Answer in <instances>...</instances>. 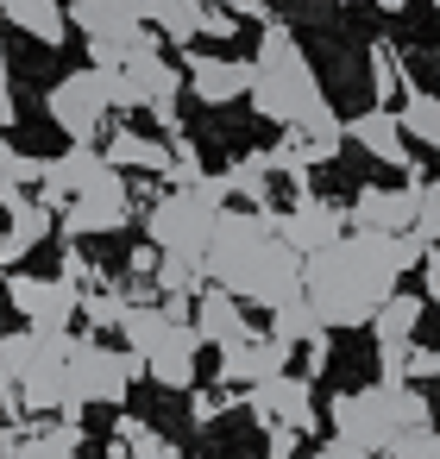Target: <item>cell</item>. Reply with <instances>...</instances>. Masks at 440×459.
Returning <instances> with one entry per match:
<instances>
[{"label":"cell","instance_id":"obj_27","mask_svg":"<svg viewBox=\"0 0 440 459\" xmlns=\"http://www.w3.org/2000/svg\"><path fill=\"white\" fill-rule=\"evenodd\" d=\"M415 239H421V246H434V239H440V177H434V183H421V208H415Z\"/></svg>","mask_w":440,"mask_h":459},{"label":"cell","instance_id":"obj_34","mask_svg":"<svg viewBox=\"0 0 440 459\" xmlns=\"http://www.w3.org/2000/svg\"><path fill=\"white\" fill-rule=\"evenodd\" d=\"M189 415H195V421H214V415H220V396H214V390H195V396H189Z\"/></svg>","mask_w":440,"mask_h":459},{"label":"cell","instance_id":"obj_18","mask_svg":"<svg viewBox=\"0 0 440 459\" xmlns=\"http://www.w3.org/2000/svg\"><path fill=\"white\" fill-rule=\"evenodd\" d=\"M101 158L114 164V170H151V177H164L170 170V145L164 139H145V133H108V145H101Z\"/></svg>","mask_w":440,"mask_h":459},{"label":"cell","instance_id":"obj_26","mask_svg":"<svg viewBox=\"0 0 440 459\" xmlns=\"http://www.w3.org/2000/svg\"><path fill=\"white\" fill-rule=\"evenodd\" d=\"M82 315H89V327H120V315H126V296L120 290H82V302H76Z\"/></svg>","mask_w":440,"mask_h":459},{"label":"cell","instance_id":"obj_23","mask_svg":"<svg viewBox=\"0 0 440 459\" xmlns=\"http://www.w3.org/2000/svg\"><path fill=\"white\" fill-rule=\"evenodd\" d=\"M202 7H208V0H164V13L151 20L158 26V39H170V45H195L202 39Z\"/></svg>","mask_w":440,"mask_h":459},{"label":"cell","instance_id":"obj_1","mask_svg":"<svg viewBox=\"0 0 440 459\" xmlns=\"http://www.w3.org/2000/svg\"><path fill=\"white\" fill-rule=\"evenodd\" d=\"M252 108H258L264 120H277V126H296V133L333 145V152H340V139H346V120L321 101V82H315V70H308L296 32H289L283 20H271V26L258 32V57H252Z\"/></svg>","mask_w":440,"mask_h":459},{"label":"cell","instance_id":"obj_38","mask_svg":"<svg viewBox=\"0 0 440 459\" xmlns=\"http://www.w3.org/2000/svg\"><path fill=\"white\" fill-rule=\"evenodd\" d=\"M371 7H384V13H402V7H409V0H371Z\"/></svg>","mask_w":440,"mask_h":459},{"label":"cell","instance_id":"obj_6","mask_svg":"<svg viewBox=\"0 0 440 459\" xmlns=\"http://www.w3.org/2000/svg\"><path fill=\"white\" fill-rule=\"evenodd\" d=\"M7 296L26 315V327H45V333H64L76 321V302H82L76 283H64V277H26V271H7Z\"/></svg>","mask_w":440,"mask_h":459},{"label":"cell","instance_id":"obj_15","mask_svg":"<svg viewBox=\"0 0 440 459\" xmlns=\"http://www.w3.org/2000/svg\"><path fill=\"white\" fill-rule=\"evenodd\" d=\"M283 359H289V346H283V340H271V333H246V340L220 346V377L252 390V384L277 377V371H283Z\"/></svg>","mask_w":440,"mask_h":459},{"label":"cell","instance_id":"obj_19","mask_svg":"<svg viewBox=\"0 0 440 459\" xmlns=\"http://www.w3.org/2000/svg\"><path fill=\"white\" fill-rule=\"evenodd\" d=\"M321 333H327V321L315 315V302H308V296H289L283 308H271V340H283L289 352H296V346H308V340H321Z\"/></svg>","mask_w":440,"mask_h":459},{"label":"cell","instance_id":"obj_11","mask_svg":"<svg viewBox=\"0 0 440 459\" xmlns=\"http://www.w3.org/2000/svg\"><path fill=\"white\" fill-rule=\"evenodd\" d=\"M70 26L89 39V45H120V51H133L139 39H151V26L145 20H133V7H120V0H70Z\"/></svg>","mask_w":440,"mask_h":459},{"label":"cell","instance_id":"obj_36","mask_svg":"<svg viewBox=\"0 0 440 459\" xmlns=\"http://www.w3.org/2000/svg\"><path fill=\"white\" fill-rule=\"evenodd\" d=\"M421 283L427 296H440V252H421Z\"/></svg>","mask_w":440,"mask_h":459},{"label":"cell","instance_id":"obj_30","mask_svg":"<svg viewBox=\"0 0 440 459\" xmlns=\"http://www.w3.org/2000/svg\"><path fill=\"white\" fill-rule=\"evenodd\" d=\"M13 114H20L13 108V70H7V51H0V133L13 126Z\"/></svg>","mask_w":440,"mask_h":459},{"label":"cell","instance_id":"obj_7","mask_svg":"<svg viewBox=\"0 0 440 459\" xmlns=\"http://www.w3.org/2000/svg\"><path fill=\"white\" fill-rule=\"evenodd\" d=\"M246 403H252V415H258L264 428H296V434H315V390H308V377L277 371V377L252 384V390H246Z\"/></svg>","mask_w":440,"mask_h":459},{"label":"cell","instance_id":"obj_37","mask_svg":"<svg viewBox=\"0 0 440 459\" xmlns=\"http://www.w3.org/2000/svg\"><path fill=\"white\" fill-rule=\"evenodd\" d=\"M26 440V428L20 421H7V428H0V459H13V446Z\"/></svg>","mask_w":440,"mask_h":459},{"label":"cell","instance_id":"obj_21","mask_svg":"<svg viewBox=\"0 0 440 459\" xmlns=\"http://www.w3.org/2000/svg\"><path fill=\"white\" fill-rule=\"evenodd\" d=\"M396 120H402V133H409L415 145H434V152H440V95L409 89V95H402V108H396Z\"/></svg>","mask_w":440,"mask_h":459},{"label":"cell","instance_id":"obj_29","mask_svg":"<svg viewBox=\"0 0 440 459\" xmlns=\"http://www.w3.org/2000/svg\"><path fill=\"white\" fill-rule=\"evenodd\" d=\"M239 32V20L233 13H220V7H202V39H233Z\"/></svg>","mask_w":440,"mask_h":459},{"label":"cell","instance_id":"obj_14","mask_svg":"<svg viewBox=\"0 0 440 459\" xmlns=\"http://www.w3.org/2000/svg\"><path fill=\"white\" fill-rule=\"evenodd\" d=\"M415 208H421L415 183H402V189H358L352 195V227L358 233H415Z\"/></svg>","mask_w":440,"mask_h":459},{"label":"cell","instance_id":"obj_8","mask_svg":"<svg viewBox=\"0 0 440 459\" xmlns=\"http://www.w3.org/2000/svg\"><path fill=\"white\" fill-rule=\"evenodd\" d=\"M346 139H358L371 158H384L390 170H402V183H415V189L427 183V177H421V158L409 152V133H402V120H396L390 108H365L358 120H346Z\"/></svg>","mask_w":440,"mask_h":459},{"label":"cell","instance_id":"obj_13","mask_svg":"<svg viewBox=\"0 0 440 459\" xmlns=\"http://www.w3.org/2000/svg\"><path fill=\"white\" fill-rule=\"evenodd\" d=\"M114 164L95 152V145H70L64 158H45V183H39V202L45 208H64L70 195H82L89 183H101Z\"/></svg>","mask_w":440,"mask_h":459},{"label":"cell","instance_id":"obj_24","mask_svg":"<svg viewBox=\"0 0 440 459\" xmlns=\"http://www.w3.org/2000/svg\"><path fill=\"white\" fill-rule=\"evenodd\" d=\"M371 89H377V108H396L409 95L402 82V51L396 45H371Z\"/></svg>","mask_w":440,"mask_h":459},{"label":"cell","instance_id":"obj_2","mask_svg":"<svg viewBox=\"0 0 440 459\" xmlns=\"http://www.w3.org/2000/svg\"><path fill=\"white\" fill-rule=\"evenodd\" d=\"M220 202H227V177H202L195 189L158 195V202L145 208V239H151L158 252H183V258H202V252H208V239H214Z\"/></svg>","mask_w":440,"mask_h":459},{"label":"cell","instance_id":"obj_42","mask_svg":"<svg viewBox=\"0 0 440 459\" xmlns=\"http://www.w3.org/2000/svg\"><path fill=\"white\" fill-rule=\"evenodd\" d=\"M434 13H440V0H434Z\"/></svg>","mask_w":440,"mask_h":459},{"label":"cell","instance_id":"obj_25","mask_svg":"<svg viewBox=\"0 0 440 459\" xmlns=\"http://www.w3.org/2000/svg\"><path fill=\"white\" fill-rule=\"evenodd\" d=\"M202 290V258H183V252H164L158 258V296H195Z\"/></svg>","mask_w":440,"mask_h":459},{"label":"cell","instance_id":"obj_40","mask_svg":"<svg viewBox=\"0 0 440 459\" xmlns=\"http://www.w3.org/2000/svg\"><path fill=\"white\" fill-rule=\"evenodd\" d=\"M108 459H133V453H126V440H114V446H108Z\"/></svg>","mask_w":440,"mask_h":459},{"label":"cell","instance_id":"obj_4","mask_svg":"<svg viewBox=\"0 0 440 459\" xmlns=\"http://www.w3.org/2000/svg\"><path fill=\"white\" fill-rule=\"evenodd\" d=\"M45 108H51V120H57L76 145H95L101 126H108V108H114V101H108V70H95V64H89V70H70V76L45 95Z\"/></svg>","mask_w":440,"mask_h":459},{"label":"cell","instance_id":"obj_32","mask_svg":"<svg viewBox=\"0 0 440 459\" xmlns=\"http://www.w3.org/2000/svg\"><path fill=\"white\" fill-rule=\"evenodd\" d=\"M233 7V20H258V26H271V0H227Z\"/></svg>","mask_w":440,"mask_h":459},{"label":"cell","instance_id":"obj_41","mask_svg":"<svg viewBox=\"0 0 440 459\" xmlns=\"http://www.w3.org/2000/svg\"><path fill=\"white\" fill-rule=\"evenodd\" d=\"M120 7H133V0H120Z\"/></svg>","mask_w":440,"mask_h":459},{"label":"cell","instance_id":"obj_3","mask_svg":"<svg viewBox=\"0 0 440 459\" xmlns=\"http://www.w3.org/2000/svg\"><path fill=\"white\" fill-rule=\"evenodd\" d=\"M133 377H145L139 352H114L95 333H76V352H70V371H64V390H70L64 415H82V403H120Z\"/></svg>","mask_w":440,"mask_h":459},{"label":"cell","instance_id":"obj_12","mask_svg":"<svg viewBox=\"0 0 440 459\" xmlns=\"http://www.w3.org/2000/svg\"><path fill=\"white\" fill-rule=\"evenodd\" d=\"M195 352H202L195 321H170L158 333V346L145 352V377L164 384V390H195Z\"/></svg>","mask_w":440,"mask_h":459},{"label":"cell","instance_id":"obj_9","mask_svg":"<svg viewBox=\"0 0 440 459\" xmlns=\"http://www.w3.org/2000/svg\"><path fill=\"white\" fill-rule=\"evenodd\" d=\"M189 70V95L202 108H227L239 95H252V57H208V51H183Z\"/></svg>","mask_w":440,"mask_h":459},{"label":"cell","instance_id":"obj_17","mask_svg":"<svg viewBox=\"0 0 440 459\" xmlns=\"http://www.w3.org/2000/svg\"><path fill=\"white\" fill-rule=\"evenodd\" d=\"M0 13H7V26H20L39 45H64V32H70L64 0H0Z\"/></svg>","mask_w":440,"mask_h":459},{"label":"cell","instance_id":"obj_39","mask_svg":"<svg viewBox=\"0 0 440 459\" xmlns=\"http://www.w3.org/2000/svg\"><path fill=\"white\" fill-rule=\"evenodd\" d=\"M13 396V377H7V365H0V403H7Z\"/></svg>","mask_w":440,"mask_h":459},{"label":"cell","instance_id":"obj_33","mask_svg":"<svg viewBox=\"0 0 440 459\" xmlns=\"http://www.w3.org/2000/svg\"><path fill=\"white\" fill-rule=\"evenodd\" d=\"M13 164H20V152L7 145V133H0V195H7V189H20V183H13Z\"/></svg>","mask_w":440,"mask_h":459},{"label":"cell","instance_id":"obj_22","mask_svg":"<svg viewBox=\"0 0 440 459\" xmlns=\"http://www.w3.org/2000/svg\"><path fill=\"white\" fill-rule=\"evenodd\" d=\"M227 195H246L252 208H271V164H264V152L233 158V170H227Z\"/></svg>","mask_w":440,"mask_h":459},{"label":"cell","instance_id":"obj_10","mask_svg":"<svg viewBox=\"0 0 440 459\" xmlns=\"http://www.w3.org/2000/svg\"><path fill=\"white\" fill-rule=\"evenodd\" d=\"M340 208L333 202H321V195H296L283 214H277V239L283 246H296L302 258H315V252H327L333 239H340Z\"/></svg>","mask_w":440,"mask_h":459},{"label":"cell","instance_id":"obj_20","mask_svg":"<svg viewBox=\"0 0 440 459\" xmlns=\"http://www.w3.org/2000/svg\"><path fill=\"white\" fill-rule=\"evenodd\" d=\"M421 315H427V302H421V296L390 290V296L377 302V315H371V333H377V340H409V333L421 327Z\"/></svg>","mask_w":440,"mask_h":459},{"label":"cell","instance_id":"obj_43","mask_svg":"<svg viewBox=\"0 0 440 459\" xmlns=\"http://www.w3.org/2000/svg\"><path fill=\"white\" fill-rule=\"evenodd\" d=\"M170 459H183V453H170Z\"/></svg>","mask_w":440,"mask_h":459},{"label":"cell","instance_id":"obj_5","mask_svg":"<svg viewBox=\"0 0 440 459\" xmlns=\"http://www.w3.org/2000/svg\"><path fill=\"white\" fill-rule=\"evenodd\" d=\"M57 221H64V233H70V239L120 233V227L133 221V189L120 183V170H108L101 183H89L82 195H70V202L57 208Z\"/></svg>","mask_w":440,"mask_h":459},{"label":"cell","instance_id":"obj_31","mask_svg":"<svg viewBox=\"0 0 440 459\" xmlns=\"http://www.w3.org/2000/svg\"><path fill=\"white\" fill-rule=\"evenodd\" d=\"M421 377H440V352H421V346H409V384H421Z\"/></svg>","mask_w":440,"mask_h":459},{"label":"cell","instance_id":"obj_35","mask_svg":"<svg viewBox=\"0 0 440 459\" xmlns=\"http://www.w3.org/2000/svg\"><path fill=\"white\" fill-rule=\"evenodd\" d=\"M315 459H371V453H365V446H352V440H340V434H333V440H327V446H321V453H315Z\"/></svg>","mask_w":440,"mask_h":459},{"label":"cell","instance_id":"obj_28","mask_svg":"<svg viewBox=\"0 0 440 459\" xmlns=\"http://www.w3.org/2000/svg\"><path fill=\"white\" fill-rule=\"evenodd\" d=\"M57 277H64V283H76V290H95V283H101V271L82 258V246H70V252H64V271H57Z\"/></svg>","mask_w":440,"mask_h":459},{"label":"cell","instance_id":"obj_16","mask_svg":"<svg viewBox=\"0 0 440 459\" xmlns=\"http://www.w3.org/2000/svg\"><path fill=\"white\" fill-rule=\"evenodd\" d=\"M195 333H202V346H233V340H246L252 327H246L239 296H227L220 283L202 290V296H195Z\"/></svg>","mask_w":440,"mask_h":459}]
</instances>
